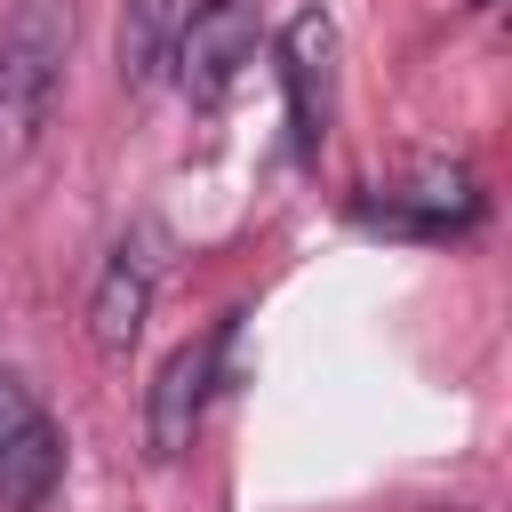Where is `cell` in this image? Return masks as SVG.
Listing matches in <instances>:
<instances>
[{
  "mask_svg": "<svg viewBox=\"0 0 512 512\" xmlns=\"http://www.w3.org/2000/svg\"><path fill=\"white\" fill-rule=\"evenodd\" d=\"M64 48H72V16L64 0H24L0 32V160L32 152L56 88H64Z\"/></svg>",
  "mask_w": 512,
  "mask_h": 512,
  "instance_id": "6da1fadb",
  "label": "cell"
},
{
  "mask_svg": "<svg viewBox=\"0 0 512 512\" xmlns=\"http://www.w3.org/2000/svg\"><path fill=\"white\" fill-rule=\"evenodd\" d=\"M64 480V432L40 408V392L0 368V512H40Z\"/></svg>",
  "mask_w": 512,
  "mask_h": 512,
  "instance_id": "7a4b0ae2",
  "label": "cell"
},
{
  "mask_svg": "<svg viewBox=\"0 0 512 512\" xmlns=\"http://www.w3.org/2000/svg\"><path fill=\"white\" fill-rule=\"evenodd\" d=\"M248 56H256V8H248V0H192V8L176 16L168 72L184 80L192 104H224V88L240 80Z\"/></svg>",
  "mask_w": 512,
  "mask_h": 512,
  "instance_id": "3957f363",
  "label": "cell"
},
{
  "mask_svg": "<svg viewBox=\"0 0 512 512\" xmlns=\"http://www.w3.org/2000/svg\"><path fill=\"white\" fill-rule=\"evenodd\" d=\"M280 88H288V128L296 152L320 160L328 120H336V16L328 8H296L280 32Z\"/></svg>",
  "mask_w": 512,
  "mask_h": 512,
  "instance_id": "277c9868",
  "label": "cell"
},
{
  "mask_svg": "<svg viewBox=\"0 0 512 512\" xmlns=\"http://www.w3.org/2000/svg\"><path fill=\"white\" fill-rule=\"evenodd\" d=\"M224 344H232V320H224L216 336L168 352V368H160V384H152V408H144L152 456H184V448H192L200 408H208V392H216V376H224Z\"/></svg>",
  "mask_w": 512,
  "mask_h": 512,
  "instance_id": "5b68a950",
  "label": "cell"
},
{
  "mask_svg": "<svg viewBox=\"0 0 512 512\" xmlns=\"http://www.w3.org/2000/svg\"><path fill=\"white\" fill-rule=\"evenodd\" d=\"M152 280H160V264H152V248H144V240H120V248L104 256L96 296H88V336H96V352H104V360H120V352L144 336Z\"/></svg>",
  "mask_w": 512,
  "mask_h": 512,
  "instance_id": "8992f818",
  "label": "cell"
},
{
  "mask_svg": "<svg viewBox=\"0 0 512 512\" xmlns=\"http://www.w3.org/2000/svg\"><path fill=\"white\" fill-rule=\"evenodd\" d=\"M472 216H480L472 176H424V184H400V192H384V200L360 208V224H384V232H432V240L464 232Z\"/></svg>",
  "mask_w": 512,
  "mask_h": 512,
  "instance_id": "52a82bcc",
  "label": "cell"
},
{
  "mask_svg": "<svg viewBox=\"0 0 512 512\" xmlns=\"http://www.w3.org/2000/svg\"><path fill=\"white\" fill-rule=\"evenodd\" d=\"M176 0H128L120 8V80L128 88H152L168 72V48H176Z\"/></svg>",
  "mask_w": 512,
  "mask_h": 512,
  "instance_id": "ba28073f",
  "label": "cell"
}]
</instances>
